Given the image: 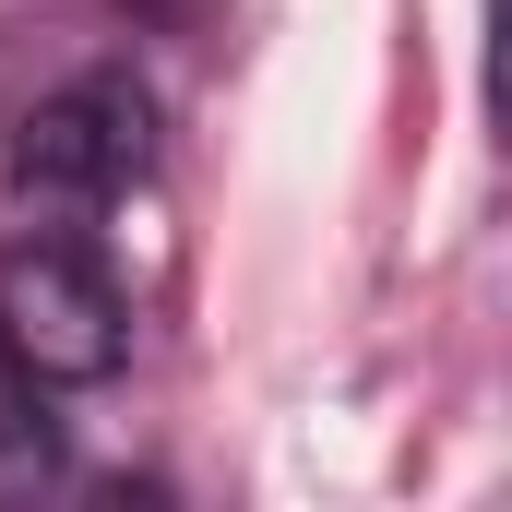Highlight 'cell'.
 Instances as JSON below:
<instances>
[{
    "mask_svg": "<svg viewBox=\"0 0 512 512\" xmlns=\"http://www.w3.org/2000/svg\"><path fill=\"white\" fill-rule=\"evenodd\" d=\"M143 167H155V120H143L131 84H72V96L24 108L12 143H0V191H12L24 215H48V227L108 215Z\"/></svg>",
    "mask_w": 512,
    "mask_h": 512,
    "instance_id": "6da1fadb",
    "label": "cell"
},
{
    "mask_svg": "<svg viewBox=\"0 0 512 512\" xmlns=\"http://www.w3.org/2000/svg\"><path fill=\"white\" fill-rule=\"evenodd\" d=\"M60 477V417H48V382L24 358H0V501H36Z\"/></svg>",
    "mask_w": 512,
    "mask_h": 512,
    "instance_id": "3957f363",
    "label": "cell"
},
{
    "mask_svg": "<svg viewBox=\"0 0 512 512\" xmlns=\"http://www.w3.org/2000/svg\"><path fill=\"white\" fill-rule=\"evenodd\" d=\"M0 358H24L48 393L120 382V358H131V310H120V286L72 251L60 227H36L24 251L0 262Z\"/></svg>",
    "mask_w": 512,
    "mask_h": 512,
    "instance_id": "7a4b0ae2",
    "label": "cell"
}]
</instances>
